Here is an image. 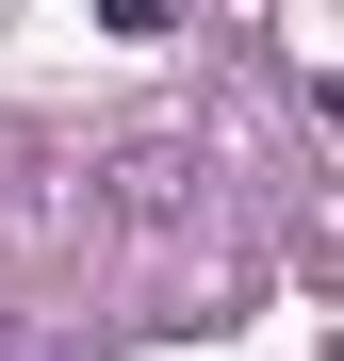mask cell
<instances>
[{
    "mask_svg": "<svg viewBox=\"0 0 344 361\" xmlns=\"http://www.w3.org/2000/svg\"><path fill=\"white\" fill-rule=\"evenodd\" d=\"M98 17H115V33H164V17H181V0H98Z\"/></svg>",
    "mask_w": 344,
    "mask_h": 361,
    "instance_id": "6da1fadb",
    "label": "cell"
}]
</instances>
